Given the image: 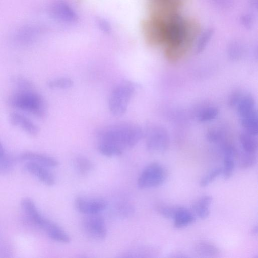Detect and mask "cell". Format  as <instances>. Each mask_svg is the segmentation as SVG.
I'll return each mask as SVG.
<instances>
[{"mask_svg":"<svg viewBox=\"0 0 258 258\" xmlns=\"http://www.w3.org/2000/svg\"><path fill=\"white\" fill-rule=\"evenodd\" d=\"M9 120L12 125L22 129L32 136L37 135L39 132V127L34 122L19 112H11Z\"/></svg>","mask_w":258,"mask_h":258,"instance_id":"obj_13","label":"cell"},{"mask_svg":"<svg viewBox=\"0 0 258 258\" xmlns=\"http://www.w3.org/2000/svg\"><path fill=\"white\" fill-rule=\"evenodd\" d=\"M236 157L228 154L224 155L223 166L222 168V174L225 180L230 179L233 175L235 168V158Z\"/></svg>","mask_w":258,"mask_h":258,"instance_id":"obj_26","label":"cell"},{"mask_svg":"<svg viewBox=\"0 0 258 258\" xmlns=\"http://www.w3.org/2000/svg\"><path fill=\"white\" fill-rule=\"evenodd\" d=\"M213 200L210 195L201 196L195 200L192 205V209L195 215L201 219L207 218L210 215L209 207Z\"/></svg>","mask_w":258,"mask_h":258,"instance_id":"obj_17","label":"cell"},{"mask_svg":"<svg viewBox=\"0 0 258 258\" xmlns=\"http://www.w3.org/2000/svg\"><path fill=\"white\" fill-rule=\"evenodd\" d=\"M240 20L245 27L249 28L252 25L253 18L250 14H244L241 16Z\"/></svg>","mask_w":258,"mask_h":258,"instance_id":"obj_38","label":"cell"},{"mask_svg":"<svg viewBox=\"0 0 258 258\" xmlns=\"http://www.w3.org/2000/svg\"><path fill=\"white\" fill-rule=\"evenodd\" d=\"M178 208V206H170L160 204L156 206V210L162 217L167 219H173Z\"/></svg>","mask_w":258,"mask_h":258,"instance_id":"obj_33","label":"cell"},{"mask_svg":"<svg viewBox=\"0 0 258 258\" xmlns=\"http://www.w3.org/2000/svg\"><path fill=\"white\" fill-rule=\"evenodd\" d=\"M74 82L70 78L60 77L53 78L47 82V87L51 89H68L73 86Z\"/></svg>","mask_w":258,"mask_h":258,"instance_id":"obj_24","label":"cell"},{"mask_svg":"<svg viewBox=\"0 0 258 258\" xmlns=\"http://www.w3.org/2000/svg\"><path fill=\"white\" fill-rule=\"evenodd\" d=\"M136 89L135 84L128 81L119 83L113 89L109 97L108 107L113 115L120 116L126 112Z\"/></svg>","mask_w":258,"mask_h":258,"instance_id":"obj_3","label":"cell"},{"mask_svg":"<svg viewBox=\"0 0 258 258\" xmlns=\"http://www.w3.org/2000/svg\"><path fill=\"white\" fill-rule=\"evenodd\" d=\"M82 227L85 234L91 239L101 241L106 237L105 221L99 214L86 215L82 222Z\"/></svg>","mask_w":258,"mask_h":258,"instance_id":"obj_6","label":"cell"},{"mask_svg":"<svg viewBox=\"0 0 258 258\" xmlns=\"http://www.w3.org/2000/svg\"><path fill=\"white\" fill-rule=\"evenodd\" d=\"M134 210V207L132 204L126 201H123L116 205L114 211L118 217L127 218L133 214Z\"/></svg>","mask_w":258,"mask_h":258,"instance_id":"obj_30","label":"cell"},{"mask_svg":"<svg viewBox=\"0 0 258 258\" xmlns=\"http://www.w3.org/2000/svg\"><path fill=\"white\" fill-rule=\"evenodd\" d=\"M144 135V132L140 126L128 123L104 127L96 132L99 142L111 144L123 151L136 146Z\"/></svg>","mask_w":258,"mask_h":258,"instance_id":"obj_1","label":"cell"},{"mask_svg":"<svg viewBox=\"0 0 258 258\" xmlns=\"http://www.w3.org/2000/svg\"><path fill=\"white\" fill-rule=\"evenodd\" d=\"M16 160L20 162L35 163L47 168H55L59 165L58 161L54 157L32 151H25L19 154Z\"/></svg>","mask_w":258,"mask_h":258,"instance_id":"obj_12","label":"cell"},{"mask_svg":"<svg viewBox=\"0 0 258 258\" xmlns=\"http://www.w3.org/2000/svg\"><path fill=\"white\" fill-rule=\"evenodd\" d=\"M47 168L31 162H27L23 167V170L25 172L35 177L43 184L48 186H52L55 184V178Z\"/></svg>","mask_w":258,"mask_h":258,"instance_id":"obj_11","label":"cell"},{"mask_svg":"<svg viewBox=\"0 0 258 258\" xmlns=\"http://www.w3.org/2000/svg\"><path fill=\"white\" fill-rule=\"evenodd\" d=\"M196 38L189 33L183 31V37L178 43L166 46L164 55L171 62L178 61L184 56L191 48Z\"/></svg>","mask_w":258,"mask_h":258,"instance_id":"obj_10","label":"cell"},{"mask_svg":"<svg viewBox=\"0 0 258 258\" xmlns=\"http://www.w3.org/2000/svg\"><path fill=\"white\" fill-rule=\"evenodd\" d=\"M228 55L233 59H238L241 54V47L237 42H233L228 47Z\"/></svg>","mask_w":258,"mask_h":258,"instance_id":"obj_34","label":"cell"},{"mask_svg":"<svg viewBox=\"0 0 258 258\" xmlns=\"http://www.w3.org/2000/svg\"><path fill=\"white\" fill-rule=\"evenodd\" d=\"M47 236L52 240L68 243L70 241V237L68 233L58 225L48 219L42 229Z\"/></svg>","mask_w":258,"mask_h":258,"instance_id":"obj_15","label":"cell"},{"mask_svg":"<svg viewBox=\"0 0 258 258\" xmlns=\"http://www.w3.org/2000/svg\"><path fill=\"white\" fill-rule=\"evenodd\" d=\"M74 166L76 171L82 175L89 173L94 167L93 164L88 158L82 156H79L75 158Z\"/></svg>","mask_w":258,"mask_h":258,"instance_id":"obj_23","label":"cell"},{"mask_svg":"<svg viewBox=\"0 0 258 258\" xmlns=\"http://www.w3.org/2000/svg\"><path fill=\"white\" fill-rule=\"evenodd\" d=\"M173 226L176 229L184 228L192 224L196 221V216L193 212L183 206H178L177 212L173 218Z\"/></svg>","mask_w":258,"mask_h":258,"instance_id":"obj_16","label":"cell"},{"mask_svg":"<svg viewBox=\"0 0 258 258\" xmlns=\"http://www.w3.org/2000/svg\"><path fill=\"white\" fill-rule=\"evenodd\" d=\"M75 206L79 212L86 215H93L104 211L107 208V202L100 197L79 196L75 199Z\"/></svg>","mask_w":258,"mask_h":258,"instance_id":"obj_9","label":"cell"},{"mask_svg":"<svg viewBox=\"0 0 258 258\" xmlns=\"http://www.w3.org/2000/svg\"><path fill=\"white\" fill-rule=\"evenodd\" d=\"M239 141L244 151L251 153H256L258 147L256 136L244 131L239 135Z\"/></svg>","mask_w":258,"mask_h":258,"instance_id":"obj_20","label":"cell"},{"mask_svg":"<svg viewBox=\"0 0 258 258\" xmlns=\"http://www.w3.org/2000/svg\"><path fill=\"white\" fill-rule=\"evenodd\" d=\"M10 81L16 90H34V83L24 76L19 75H13L10 77Z\"/></svg>","mask_w":258,"mask_h":258,"instance_id":"obj_22","label":"cell"},{"mask_svg":"<svg viewBox=\"0 0 258 258\" xmlns=\"http://www.w3.org/2000/svg\"><path fill=\"white\" fill-rule=\"evenodd\" d=\"M21 207L26 214L27 219L35 226L40 228L45 217L39 211L35 202L29 197L23 198L21 201Z\"/></svg>","mask_w":258,"mask_h":258,"instance_id":"obj_14","label":"cell"},{"mask_svg":"<svg viewBox=\"0 0 258 258\" xmlns=\"http://www.w3.org/2000/svg\"><path fill=\"white\" fill-rule=\"evenodd\" d=\"M142 27L149 44L157 46L165 43V24L151 18L143 22Z\"/></svg>","mask_w":258,"mask_h":258,"instance_id":"obj_8","label":"cell"},{"mask_svg":"<svg viewBox=\"0 0 258 258\" xmlns=\"http://www.w3.org/2000/svg\"><path fill=\"white\" fill-rule=\"evenodd\" d=\"M11 107L29 113L38 119L47 114V105L43 97L34 90H15L7 98Z\"/></svg>","mask_w":258,"mask_h":258,"instance_id":"obj_2","label":"cell"},{"mask_svg":"<svg viewBox=\"0 0 258 258\" xmlns=\"http://www.w3.org/2000/svg\"><path fill=\"white\" fill-rule=\"evenodd\" d=\"M5 154V149L2 145V144L0 142V157L4 155Z\"/></svg>","mask_w":258,"mask_h":258,"instance_id":"obj_40","label":"cell"},{"mask_svg":"<svg viewBox=\"0 0 258 258\" xmlns=\"http://www.w3.org/2000/svg\"><path fill=\"white\" fill-rule=\"evenodd\" d=\"M218 109L214 106H208L201 109L197 114V119L201 122H206L214 119L218 115Z\"/></svg>","mask_w":258,"mask_h":258,"instance_id":"obj_29","label":"cell"},{"mask_svg":"<svg viewBox=\"0 0 258 258\" xmlns=\"http://www.w3.org/2000/svg\"><path fill=\"white\" fill-rule=\"evenodd\" d=\"M240 122L244 131L253 135H257L258 114L257 110L246 116L240 118Z\"/></svg>","mask_w":258,"mask_h":258,"instance_id":"obj_21","label":"cell"},{"mask_svg":"<svg viewBox=\"0 0 258 258\" xmlns=\"http://www.w3.org/2000/svg\"><path fill=\"white\" fill-rule=\"evenodd\" d=\"M257 162L256 153L244 151L241 153L238 158V164L240 168L247 169L253 167Z\"/></svg>","mask_w":258,"mask_h":258,"instance_id":"obj_28","label":"cell"},{"mask_svg":"<svg viewBox=\"0 0 258 258\" xmlns=\"http://www.w3.org/2000/svg\"><path fill=\"white\" fill-rule=\"evenodd\" d=\"M146 146L150 152L162 153L169 145V137L167 132L161 126H153L146 131Z\"/></svg>","mask_w":258,"mask_h":258,"instance_id":"obj_7","label":"cell"},{"mask_svg":"<svg viewBox=\"0 0 258 258\" xmlns=\"http://www.w3.org/2000/svg\"><path fill=\"white\" fill-rule=\"evenodd\" d=\"M257 232H258L257 226L255 225V226H253V228L251 229V233L254 235H257Z\"/></svg>","mask_w":258,"mask_h":258,"instance_id":"obj_39","label":"cell"},{"mask_svg":"<svg viewBox=\"0 0 258 258\" xmlns=\"http://www.w3.org/2000/svg\"><path fill=\"white\" fill-rule=\"evenodd\" d=\"M214 30L208 28L202 32L199 35L195 46V52L199 54L205 48L213 34Z\"/></svg>","mask_w":258,"mask_h":258,"instance_id":"obj_27","label":"cell"},{"mask_svg":"<svg viewBox=\"0 0 258 258\" xmlns=\"http://www.w3.org/2000/svg\"><path fill=\"white\" fill-rule=\"evenodd\" d=\"M236 107L240 118L246 116L257 110L255 100L250 94H243Z\"/></svg>","mask_w":258,"mask_h":258,"instance_id":"obj_18","label":"cell"},{"mask_svg":"<svg viewBox=\"0 0 258 258\" xmlns=\"http://www.w3.org/2000/svg\"><path fill=\"white\" fill-rule=\"evenodd\" d=\"M243 94L238 90L232 92L228 98V105L230 107H234L237 106Z\"/></svg>","mask_w":258,"mask_h":258,"instance_id":"obj_35","label":"cell"},{"mask_svg":"<svg viewBox=\"0 0 258 258\" xmlns=\"http://www.w3.org/2000/svg\"><path fill=\"white\" fill-rule=\"evenodd\" d=\"M166 178L164 168L159 163L153 162L146 166L141 172L137 186L140 189L155 188L162 185Z\"/></svg>","mask_w":258,"mask_h":258,"instance_id":"obj_4","label":"cell"},{"mask_svg":"<svg viewBox=\"0 0 258 258\" xmlns=\"http://www.w3.org/2000/svg\"><path fill=\"white\" fill-rule=\"evenodd\" d=\"M97 148L102 155L106 157H114L121 155L123 151L119 148L109 143L98 142Z\"/></svg>","mask_w":258,"mask_h":258,"instance_id":"obj_25","label":"cell"},{"mask_svg":"<svg viewBox=\"0 0 258 258\" xmlns=\"http://www.w3.org/2000/svg\"><path fill=\"white\" fill-rule=\"evenodd\" d=\"M221 174V167L213 168L201 178L199 182L200 186L202 187H207Z\"/></svg>","mask_w":258,"mask_h":258,"instance_id":"obj_32","label":"cell"},{"mask_svg":"<svg viewBox=\"0 0 258 258\" xmlns=\"http://www.w3.org/2000/svg\"><path fill=\"white\" fill-rule=\"evenodd\" d=\"M178 9L183 4L184 0H155Z\"/></svg>","mask_w":258,"mask_h":258,"instance_id":"obj_37","label":"cell"},{"mask_svg":"<svg viewBox=\"0 0 258 258\" xmlns=\"http://www.w3.org/2000/svg\"><path fill=\"white\" fill-rule=\"evenodd\" d=\"M222 133L215 128L209 130L206 133L207 140L211 143H216L220 141L222 139Z\"/></svg>","mask_w":258,"mask_h":258,"instance_id":"obj_36","label":"cell"},{"mask_svg":"<svg viewBox=\"0 0 258 258\" xmlns=\"http://www.w3.org/2000/svg\"><path fill=\"white\" fill-rule=\"evenodd\" d=\"M251 4L255 8L257 7V0H251Z\"/></svg>","mask_w":258,"mask_h":258,"instance_id":"obj_41","label":"cell"},{"mask_svg":"<svg viewBox=\"0 0 258 258\" xmlns=\"http://www.w3.org/2000/svg\"><path fill=\"white\" fill-rule=\"evenodd\" d=\"M194 250L197 254L202 257H213L220 254V250L215 245L206 241L196 243Z\"/></svg>","mask_w":258,"mask_h":258,"instance_id":"obj_19","label":"cell"},{"mask_svg":"<svg viewBox=\"0 0 258 258\" xmlns=\"http://www.w3.org/2000/svg\"><path fill=\"white\" fill-rule=\"evenodd\" d=\"M16 158L6 155L0 157V175H6L13 170Z\"/></svg>","mask_w":258,"mask_h":258,"instance_id":"obj_31","label":"cell"},{"mask_svg":"<svg viewBox=\"0 0 258 258\" xmlns=\"http://www.w3.org/2000/svg\"><path fill=\"white\" fill-rule=\"evenodd\" d=\"M42 32V28L37 24H24L18 27L12 33L11 41L16 46L28 47L34 44Z\"/></svg>","mask_w":258,"mask_h":258,"instance_id":"obj_5","label":"cell"}]
</instances>
